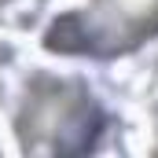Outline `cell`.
<instances>
[{"instance_id":"1","label":"cell","mask_w":158,"mask_h":158,"mask_svg":"<svg viewBox=\"0 0 158 158\" xmlns=\"http://www.w3.org/2000/svg\"><path fill=\"white\" fill-rule=\"evenodd\" d=\"M96 121L88 92L77 85L40 81L26 99V110L19 118L22 147L26 151H70L88 140V125Z\"/></svg>"},{"instance_id":"2","label":"cell","mask_w":158,"mask_h":158,"mask_svg":"<svg viewBox=\"0 0 158 158\" xmlns=\"http://www.w3.org/2000/svg\"><path fill=\"white\" fill-rule=\"evenodd\" d=\"M99 30L110 44H132L158 30V0H99Z\"/></svg>"}]
</instances>
